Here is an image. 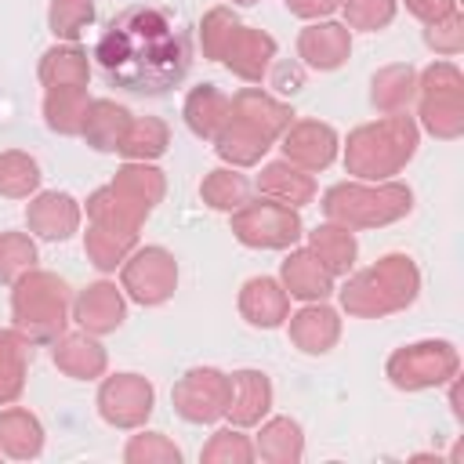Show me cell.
<instances>
[{
  "mask_svg": "<svg viewBox=\"0 0 464 464\" xmlns=\"http://www.w3.org/2000/svg\"><path fill=\"white\" fill-rule=\"evenodd\" d=\"M94 22V0H51L47 29L58 44H76Z\"/></svg>",
  "mask_w": 464,
  "mask_h": 464,
  "instance_id": "obj_40",
  "label": "cell"
},
{
  "mask_svg": "<svg viewBox=\"0 0 464 464\" xmlns=\"http://www.w3.org/2000/svg\"><path fill=\"white\" fill-rule=\"evenodd\" d=\"M272 410V381L261 370H236L228 373V406L225 417L236 428H254Z\"/></svg>",
  "mask_w": 464,
  "mask_h": 464,
  "instance_id": "obj_18",
  "label": "cell"
},
{
  "mask_svg": "<svg viewBox=\"0 0 464 464\" xmlns=\"http://www.w3.org/2000/svg\"><path fill=\"white\" fill-rule=\"evenodd\" d=\"M239 315L257 330H276L290 315V294L272 276H254L239 290Z\"/></svg>",
  "mask_w": 464,
  "mask_h": 464,
  "instance_id": "obj_20",
  "label": "cell"
},
{
  "mask_svg": "<svg viewBox=\"0 0 464 464\" xmlns=\"http://www.w3.org/2000/svg\"><path fill=\"white\" fill-rule=\"evenodd\" d=\"M402 4H406V11H410L413 18H420V22H431V18H439V14H446V11L457 7V0H402Z\"/></svg>",
  "mask_w": 464,
  "mask_h": 464,
  "instance_id": "obj_49",
  "label": "cell"
},
{
  "mask_svg": "<svg viewBox=\"0 0 464 464\" xmlns=\"http://www.w3.org/2000/svg\"><path fill=\"white\" fill-rule=\"evenodd\" d=\"M127 464H181V450L163 431H138L123 446Z\"/></svg>",
  "mask_w": 464,
  "mask_h": 464,
  "instance_id": "obj_43",
  "label": "cell"
},
{
  "mask_svg": "<svg viewBox=\"0 0 464 464\" xmlns=\"http://www.w3.org/2000/svg\"><path fill=\"white\" fill-rule=\"evenodd\" d=\"M257 453H254V442L243 435V428H218L207 446L199 450V460L203 464H250Z\"/></svg>",
  "mask_w": 464,
  "mask_h": 464,
  "instance_id": "obj_42",
  "label": "cell"
},
{
  "mask_svg": "<svg viewBox=\"0 0 464 464\" xmlns=\"http://www.w3.org/2000/svg\"><path fill=\"white\" fill-rule=\"evenodd\" d=\"M286 330L304 355H326L341 341V315L326 301H304V308L286 315Z\"/></svg>",
  "mask_w": 464,
  "mask_h": 464,
  "instance_id": "obj_17",
  "label": "cell"
},
{
  "mask_svg": "<svg viewBox=\"0 0 464 464\" xmlns=\"http://www.w3.org/2000/svg\"><path fill=\"white\" fill-rule=\"evenodd\" d=\"M272 87L283 91V94H294L301 91V65H283V62H272Z\"/></svg>",
  "mask_w": 464,
  "mask_h": 464,
  "instance_id": "obj_48",
  "label": "cell"
},
{
  "mask_svg": "<svg viewBox=\"0 0 464 464\" xmlns=\"http://www.w3.org/2000/svg\"><path fill=\"white\" fill-rule=\"evenodd\" d=\"M413 210V192L402 181H337L323 192L326 221L344 228H381L395 225Z\"/></svg>",
  "mask_w": 464,
  "mask_h": 464,
  "instance_id": "obj_4",
  "label": "cell"
},
{
  "mask_svg": "<svg viewBox=\"0 0 464 464\" xmlns=\"http://www.w3.org/2000/svg\"><path fill=\"white\" fill-rule=\"evenodd\" d=\"M424 44H428L435 54H442V58L460 54V51H464V14L453 7V11H446V14L431 18V22H424Z\"/></svg>",
  "mask_w": 464,
  "mask_h": 464,
  "instance_id": "obj_45",
  "label": "cell"
},
{
  "mask_svg": "<svg viewBox=\"0 0 464 464\" xmlns=\"http://www.w3.org/2000/svg\"><path fill=\"white\" fill-rule=\"evenodd\" d=\"M214 149H218V156H221L228 167H254V163H261V156L272 149V141H268L265 134H257L250 123L228 116L225 127H221L218 138H214Z\"/></svg>",
  "mask_w": 464,
  "mask_h": 464,
  "instance_id": "obj_33",
  "label": "cell"
},
{
  "mask_svg": "<svg viewBox=\"0 0 464 464\" xmlns=\"http://www.w3.org/2000/svg\"><path fill=\"white\" fill-rule=\"evenodd\" d=\"M174 286H178V261L167 246H134L130 257L120 265V290L141 308H156L170 301Z\"/></svg>",
  "mask_w": 464,
  "mask_h": 464,
  "instance_id": "obj_9",
  "label": "cell"
},
{
  "mask_svg": "<svg viewBox=\"0 0 464 464\" xmlns=\"http://www.w3.org/2000/svg\"><path fill=\"white\" fill-rule=\"evenodd\" d=\"M199 196L210 210H239L250 199V178L239 174V167H218L199 181Z\"/></svg>",
  "mask_w": 464,
  "mask_h": 464,
  "instance_id": "obj_37",
  "label": "cell"
},
{
  "mask_svg": "<svg viewBox=\"0 0 464 464\" xmlns=\"http://www.w3.org/2000/svg\"><path fill=\"white\" fill-rule=\"evenodd\" d=\"M0 457H4V453H0Z\"/></svg>",
  "mask_w": 464,
  "mask_h": 464,
  "instance_id": "obj_51",
  "label": "cell"
},
{
  "mask_svg": "<svg viewBox=\"0 0 464 464\" xmlns=\"http://www.w3.org/2000/svg\"><path fill=\"white\" fill-rule=\"evenodd\" d=\"M254 453L268 464H297L304 457V431L294 417H268L254 439Z\"/></svg>",
  "mask_w": 464,
  "mask_h": 464,
  "instance_id": "obj_29",
  "label": "cell"
},
{
  "mask_svg": "<svg viewBox=\"0 0 464 464\" xmlns=\"http://www.w3.org/2000/svg\"><path fill=\"white\" fill-rule=\"evenodd\" d=\"M112 185H116V188H123L130 199H138V203H141V207H149V210H152V207L163 199V192H167L163 170H160V167H152V163H141V160H127V163L116 170Z\"/></svg>",
  "mask_w": 464,
  "mask_h": 464,
  "instance_id": "obj_38",
  "label": "cell"
},
{
  "mask_svg": "<svg viewBox=\"0 0 464 464\" xmlns=\"http://www.w3.org/2000/svg\"><path fill=\"white\" fill-rule=\"evenodd\" d=\"M228 4H239V7H250V4H257V0H228Z\"/></svg>",
  "mask_w": 464,
  "mask_h": 464,
  "instance_id": "obj_50",
  "label": "cell"
},
{
  "mask_svg": "<svg viewBox=\"0 0 464 464\" xmlns=\"http://www.w3.org/2000/svg\"><path fill=\"white\" fill-rule=\"evenodd\" d=\"M232 236L250 250H290L304 236V225L294 207L257 196L232 210Z\"/></svg>",
  "mask_w": 464,
  "mask_h": 464,
  "instance_id": "obj_8",
  "label": "cell"
},
{
  "mask_svg": "<svg viewBox=\"0 0 464 464\" xmlns=\"http://www.w3.org/2000/svg\"><path fill=\"white\" fill-rule=\"evenodd\" d=\"M80 221H83V210L80 203L69 196V192H36L25 207V225L33 236L40 239H51V243H62L69 239L72 232H80Z\"/></svg>",
  "mask_w": 464,
  "mask_h": 464,
  "instance_id": "obj_16",
  "label": "cell"
},
{
  "mask_svg": "<svg viewBox=\"0 0 464 464\" xmlns=\"http://www.w3.org/2000/svg\"><path fill=\"white\" fill-rule=\"evenodd\" d=\"M279 283L297 301H326L334 294V276L308 246H290V254L279 265Z\"/></svg>",
  "mask_w": 464,
  "mask_h": 464,
  "instance_id": "obj_21",
  "label": "cell"
},
{
  "mask_svg": "<svg viewBox=\"0 0 464 464\" xmlns=\"http://www.w3.org/2000/svg\"><path fill=\"white\" fill-rule=\"evenodd\" d=\"M36 188H40V163L18 149L0 152V196L29 199V196H36Z\"/></svg>",
  "mask_w": 464,
  "mask_h": 464,
  "instance_id": "obj_39",
  "label": "cell"
},
{
  "mask_svg": "<svg viewBox=\"0 0 464 464\" xmlns=\"http://www.w3.org/2000/svg\"><path fill=\"white\" fill-rule=\"evenodd\" d=\"M308 250L323 261V268L337 279V276H348L352 265H355V254H359V243H355V232L337 225V221H323L308 232Z\"/></svg>",
  "mask_w": 464,
  "mask_h": 464,
  "instance_id": "obj_28",
  "label": "cell"
},
{
  "mask_svg": "<svg viewBox=\"0 0 464 464\" xmlns=\"http://www.w3.org/2000/svg\"><path fill=\"white\" fill-rule=\"evenodd\" d=\"M283 160H290L294 167L315 174V170H326L334 160H337V149H341V138L330 123H319V120H294L283 134Z\"/></svg>",
  "mask_w": 464,
  "mask_h": 464,
  "instance_id": "obj_12",
  "label": "cell"
},
{
  "mask_svg": "<svg viewBox=\"0 0 464 464\" xmlns=\"http://www.w3.org/2000/svg\"><path fill=\"white\" fill-rule=\"evenodd\" d=\"M413 94H417V69L406 65V62L384 65L370 80V102L384 116L388 112H406V105L413 102Z\"/></svg>",
  "mask_w": 464,
  "mask_h": 464,
  "instance_id": "obj_31",
  "label": "cell"
},
{
  "mask_svg": "<svg viewBox=\"0 0 464 464\" xmlns=\"http://www.w3.org/2000/svg\"><path fill=\"white\" fill-rule=\"evenodd\" d=\"M228 116L250 123L257 134H265L268 141H276L290 123H294V109L279 98H272L261 87H243L228 98Z\"/></svg>",
  "mask_w": 464,
  "mask_h": 464,
  "instance_id": "obj_19",
  "label": "cell"
},
{
  "mask_svg": "<svg viewBox=\"0 0 464 464\" xmlns=\"http://www.w3.org/2000/svg\"><path fill=\"white\" fill-rule=\"evenodd\" d=\"M102 76L130 94H167L188 72V36L167 7L134 4L123 7L94 40L91 54Z\"/></svg>",
  "mask_w": 464,
  "mask_h": 464,
  "instance_id": "obj_1",
  "label": "cell"
},
{
  "mask_svg": "<svg viewBox=\"0 0 464 464\" xmlns=\"http://www.w3.org/2000/svg\"><path fill=\"white\" fill-rule=\"evenodd\" d=\"M417 127L442 141H457L464 134V76L453 62H431L417 72Z\"/></svg>",
  "mask_w": 464,
  "mask_h": 464,
  "instance_id": "obj_6",
  "label": "cell"
},
{
  "mask_svg": "<svg viewBox=\"0 0 464 464\" xmlns=\"http://www.w3.org/2000/svg\"><path fill=\"white\" fill-rule=\"evenodd\" d=\"M134 246H138V232H120V228H105V225H91L87 221L83 250H87V261L98 272H116L130 257Z\"/></svg>",
  "mask_w": 464,
  "mask_h": 464,
  "instance_id": "obj_35",
  "label": "cell"
},
{
  "mask_svg": "<svg viewBox=\"0 0 464 464\" xmlns=\"http://www.w3.org/2000/svg\"><path fill=\"white\" fill-rule=\"evenodd\" d=\"M130 120H134V116H130L123 105H116L112 98H91V105H87V112H83V130H80V138H83L91 149H98V152H120V141H123Z\"/></svg>",
  "mask_w": 464,
  "mask_h": 464,
  "instance_id": "obj_25",
  "label": "cell"
},
{
  "mask_svg": "<svg viewBox=\"0 0 464 464\" xmlns=\"http://www.w3.org/2000/svg\"><path fill=\"white\" fill-rule=\"evenodd\" d=\"M460 373V352L453 341H413L402 344L388 355L384 362V377L399 388V392H424V388H439L450 384Z\"/></svg>",
  "mask_w": 464,
  "mask_h": 464,
  "instance_id": "obj_7",
  "label": "cell"
},
{
  "mask_svg": "<svg viewBox=\"0 0 464 464\" xmlns=\"http://www.w3.org/2000/svg\"><path fill=\"white\" fill-rule=\"evenodd\" d=\"M72 312L69 283L58 272L33 268L11 286V319L33 344H51L65 334Z\"/></svg>",
  "mask_w": 464,
  "mask_h": 464,
  "instance_id": "obj_5",
  "label": "cell"
},
{
  "mask_svg": "<svg viewBox=\"0 0 464 464\" xmlns=\"http://www.w3.org/2000/svg\"><path fill=\"white\" fill-rule=\"evenodd\" d=\"M352 54V29L344 22L315 18L297 33V58L315 72H334Z\"/></svg>",
  "mask_w": 464,
  "mask_h": 464,
  "instance_id": "obj_14",
  "label": "cell"
},
{
  "mask_svg": "<svg viewBox=\"0 0 464 464\" xmlns=\"http://www.w3.org/2000/svg\"><path fill=\"white\" fill-rule=\"evenodd\" d=\"M91 105L87 87H47L44 91V123L54 134H80L83 130V112Z\"/></svg>",
  "mask_w": 464,
  "mask_h": 464,
  "instance_id": "obj_34",
  "label": "cell"
},
{
  "mask_svg": "<svg viewBox=\"0 0 464 464\" xmlns=\"http://www.w3.org/2000/svg\"><path fill=\"white\" fill-rule=\"evenodd\" d=\"M232 76L246 80V83H261L276 62V40L265 33V29H254V25H236L221 47V58H218Z\"/></svg>",
  "mask_w": 464,
  "mask_h": 464,
  "instance_id": "obj_13",
  "label": "cell"
},
{
  "mask_svg": "<svg viewBox=\"0 0 464 464\" xmlns=\"http://www.w3.org/2000/svg\"><path fill=\"white\" fill-rule=\"evenodd\" d=\"M341 11H344L348 29L377 33V29L392 25V18L399 11V0H341Z\"/></svg>",
  "mask_w": 464,
  "mask_h": 464,
  "instance_id": "obj_44",
  "label": "cell"
},
{
  "mask_svg": "<svg viewBox=\"0 0 464 464\" xmlns=\"http://www.w3.org/2000/svg\"><path fill=\"white\" fill-rule=\"evenodd\" d=\"M152 406H156V388L141 373H112L98 388V413L112 428H123V431L145 428V420L152 417Z\"/></svg>",
  "mask_w": 464,
  "mask_h": 464,
  "instance_id": "obj_11",
  "label": "cell"
},
{
  "mask_svg": "<svg viewBox=\"0 0 464 464\" xmlns=\"http://www.w3.org/2000/svg\"><path fill=\"white\" fill-rule=\"evenodd\" d=\"M72 319L80 323V330L102 337V334H112L123 326L127 319V297L116 283L109 279H98L91 286H83L72 301Z\"/></svg>",
  "mask_w": 464,
  "mask_h": 464,
  "instance_id": "obj_15",
  "label": "cell"
},
{
  "mask_svg": "<svg viewBox=\"0 0 464 464\" xmlns=\"http://www.w3.org/2000/svg\"><path fill=\"white\" fill-rule=\"evenodd\" d=\"M420 127L410 112H388L373 123H362L344 141V170L355 181H388L417 152Z\"/></svg>",
  "mask_w": 464,
  "mask_h": 464,
  "instance_id": "obj_2",
  "label": "cell"
},
{
  "mask_svg": "<svg viewBox=\"0 0 464 464\" xmlns=\"http://www.w3.org/2000/svg\"><path fill=\"white\" fill-rule=\"evenodd\" d=\"M29 359H33V341L14 326L0 330V406H11L22 395Z\"/></svg>",
  "mask_w": 464,
  "mask_h": 464,
  "instance_id": "obj_30",
  "label": "cell"
},
{
  "mask_svg": "<svg viewBox=\"0 0 464 464\" xmlns=\"http://www.w3.org/2000/svg\"><path fill=\"white\" fill-rule=\"evenodd\" d=\"M36 76L44 87H87L91 80L87 51L76 44H54L51 51H44Z\"/></svg>",
  "mask_w": 464,
  "mask_h": 464,
  "instance_id": "obj_32",
  "label": "cell"
},
{
  "mask_svg": "<svg viewBox=\"0 0 464 464\" xmlns=\"http://www.w3.org/2000/svg\"><path fill=\"white\" fill-rule=\"evenodd\" d=\"M51 359H54V366L65 373V377H72V381H98L102 373H105V366H109V355H105V348L98 344V337L94 334H87V330H76V334H62L58 341H51Z\"/></svg>",
  "mask_w": 464,
  "mask_h": 464,
  "instance_id": "obj_22",
  "label": "cell"
},
{
  "mask_svg": "<svg viewBox=\"0 0 464 464\" xmlns=\"http://www.w3.org/2000/svg\"><path fill=\"white\" fill-rule=\"evenodd\" d=\"M149 214H152L149 207H141L138 199H130L112 181L102 185V188H94L87 196V221L91 225H105V228H120V232H138Z\"/></svg>",
  "mask_w": 464,
  "mask_h": 464,
  "instance_id": "obj_23",
  "label": "cell"
},
{
  "mask_svg": "<svg viewBox=\"0 0 464 464\" xmlns=\"http://www.w3.org/2000/svg\"><path fill=\"white\" fill-rule=\"evenodd\" d=\"M236 25H239V18L232 14V7H210L203 14V22H199V47H203V54L210 62L221 58V47H225V40H228V33Z\"/></svg>",
  "mask_w": 464,
  "mask_h": 464,
  "instance_id": "obj_46",
  "label": "cell"
},
{
  "mask_svg": "<svg viewBox=\"0 0 464 464\" xmlns=\"http://www.w3.org/2000/svg\"><path fill=\"white\" fill-rule=\"evenodd\" d=\"M36 243L29 232H0V283L14 286L25 272L36 268Z\"/></svg>",
  "mask_w": 464,
  "mask_h": 464,
  "instance_id": "obj_41",
  "label": "cell"
},
{
  "mask_svg": "<svg viewBox=\"0 0 464 464\" xmlns=\"http://www.w3.org/2000/svg\"><path fill=\"white\" fill-rule=\"evenodd\" d=\"M341 308L355 319H384L410 308L420 294V268L410 254H384L370 268L344 279Z\"/></svg>",
  "mask_w": 464,
  "mask_h": 464,
  "instance_id": "obj_3",
  "label": "cell"
},
{
  "mask_svg": "<svg viewBox=\"0 0 464 464\" xmlns=\"http://www.w3.org/2000/svg\"><path fill=\"white\" fill-rule=\"evenodd\" d=\"M257 192L276 199V203H286V207L301 210L304 203L315 199V178L308 170L294 167L290 160H272L257 174Z\"/></svg>",
  "mask_w": 464,
  "mask_h": 464,
  "instance_id": "obj_24",
  "label": "cell"
},
{
  "mask_svg": "<svg viewBox=\"0 0 464 464\" xmlns=\"http://www.w3.org/2000/svg\"><path fill=\"white\" fill-rule=\"evenodd\" d=\"M170 402L181 420L214 424L225 417V406H228V373H221L214 366H192L174 381Z\"/></svg>",
  "mask_w": 464,
  "mask_h": 464,
  "instance_id": "obj_10",
  "label": "cell"
},
{
  "mask_svg": "<svg viewBox=\"0 0 464 464\" xmlns=\"http://www.w3.org/2000/svg\"><path fill=\"white\" fill-rule=\"evenodd\" d=\"M0 453L11 460H33L44 453V424L25 406L0 410Z\"/></svg>",
  "mask_w": 464,
  "mask_h": 464,
  "instance_id": "obj_26",
  "label": "cell"
},
{
  "mask_svg": "<svg viewBox=\"0 0 464 464\" xmlns=\"http://www.w3.org/2000/svg\"><path fill=\"white\" fill-rule=\"evenodd\" d=\"M283 4H286V11H290V14L308 18V22L326 18V14H334V11L341 7V0H283Z\"/></svg>",
  "mask_w": 464,
  "mask_h": 464,
  "instance_id": "obj_47",
  "label": "cell"
},
{
  "mask_svg": "<svg viewBox=\"0 0 464 464\" xmlns=\"http://www.w3.org/2000/svg\"><path fill=\"white\" fill-rule=\"evenodd\" d=\"M181 116L188 123V130L196 138H207L214 141L218 130L225 127L228 120V94L218 87V83H199L185 94V105H181Z\"/></svg>",
  "mask_w": 464,
  "mask_h": 464,
  "instance_id": "obj_27",
  "label": "cell"
},
{
  "mask_svg": "<svg viewBox=\"0 0 464 464\" xmlns=\"http://www.w3.org/2000/svg\"><path fill=\"white\" fill-rule=\"evenodd\" d=\"M167 145H170V127L160 116H134L123 141H120V156L152 163L167 152Z\"/></svg>",
  "mask_w": 464,
  "mask_h": 464,
  "instance_id": "obj_36",
  "label": "cell"
}]
</instances>
